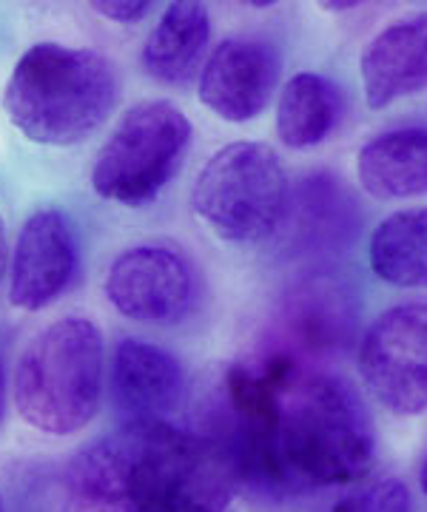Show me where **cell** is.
I'll use <instances>...</instances> for the list:
<instances>
[{
  "label": "cell",
  "mask_w": 427,
  "mask_h": 512,
  "mask_svg": "<svg viewBox=\"0 0 427 512\" xmlns=\"http://www.w3.org/2000/svg\"><path fill=\"white\" fill-rule=\"evenodd\" d=\"M103 293L129 322L174 328L197 311L200 276L194 262L177 248L131 245L112 259Z\"/></svg>",
  "instance_id": "obj_8"
},
{
  "label": "cell",
  "mask_w": 427,
  "mask_h": 512,
  "mask_svg": "<svg viewBox=\"0 0 427 512\" xmlns=\"http://www.w3.org/2000/svg\"><path fill=\"white\" fill-rule=\"evenodd\" d=\"M109 393L123 424L168 421L186 404V370L166 348L126 336L114 345Z\"/></svg>",
  "instance_id": "obj_11"
},
{
  "label": "cell",
  "mask_w": 427,
  "mask_h": 512,
  "mask_svg": "<svg viewBox=\"0 0 427 512\" xmlns=\"http://www.w3.org/2000/svg\"><path fill=\"white\" fill-rule=\"evenodd\" d=\"M359 231L362 211L351 191L334 174L314 171L291 188L288 214L277 234L288 254L316 256L351 248Z\"/></svg>",
  "instance_id": "obj_12"
},
{
  "label": "cell",
  "mask_w": 427,
  "mask_h": 512,
  "mask_svg": "<svg viewBox=\"0 0 427 512\" xmlns=\"http://www.w3.org/2000/svg\"><path fill=\"white\" fill-rule=\"evenodd\" d=\"M356 177L373 200H413L427 194V126L376 134L356 154Z\"/></svg>",
  "instance_id": "obj_16"
},
{
  "label": "cell",
  "mask_w": 427,
  "mask_h": 512,
  "mask_svg": "<svg viewBox=\"0 0 427 512\" xmlns=\"http://www.w3.org/2000/svg\"><path fill=\"white\" fill-rule=\"evenodd\" d=\"M237 481L225 444L171 421L123 424L72 458L60 512H228Z\"/></svg>",
  "instance_id": "obj_2"
},
{
  "label": "cell",
  "mask_w": 427,
  "mask_h": 512,
  "mask_svg": "<svg viewBox=\"0 0 427 512\" xmlns=\"http://www.w3.org/2000/svg\"><path fill=\"white\" fill-rule=\"evenodd\" d=\"M211 43V12L205 3H168L151 26L140 66L151 80L183 89L203 72Z\"/></svg>",
  "instance_id": "obj_15"
},
{
  "label": "cell",
  "mask_w": 427,
  "mask_h": 512,
  "mask_svg": "<svg viewBox=\"0 0 427 512\" xmlns=\"http://www.w3.org/2000/svg\"><path fill=\"white\" fill-rule=\"evenodd\" d=\"M345 94L331 77L316 72L294 74L277 100V134L288 148L322 146L339 126Z\"/></svg>",
  "instance_id": "obj_17"
},
{
  "label": "cell",
  "mask_w": 427,
  "mask_h": 512,
  "mask_svg": "<svg viewBox=\"0 0 427 512\" xmlns=\"http://www.w3.org/2000/svg\"><path fill=\"white\" fill-rule=\"evenodd\" d=\"M9 259H12V245H9V225L0 211V282L9 274Z\"/></svg>",
  "instance_id": "obj_21"
},
{
  "label": "cell",
  "mask_w": 427,
  "mask_h": 512,
  "mask_svg": "<svg viewBox=\"0 0 427 512\" xmlns=\"http://www.w3.org/2000/svg\"><path fill=\"white\" fill-rule=\"evenodd\" d=\"M416 478H419V490L427 495V447L422 458H419V473H416Z\"/></svg>",
  "instance_id": "obj_24"
},
{
  "label": "cell",
  "mask_w": 427,
  "mask_h": 512,
  "mask_svg": "<svg viewBox=\"0 0 427 512\" xmlns=\"http://www.w3.org/2000/svg\"><path fill=\"white\" fill-rule=\"evenodd\" d=\"M362 3H356V0H351V3H322V9L325 12H353V9H359Z\"/></svg>",
  "instance_id": "obj_23"
},
{
  "label": "cell",
  "mask_w": 427,
  "mask_h": 512,
  "mask_svg": "<svg viewBox=\"0 0 427 512\" xmlns=\"http://www.w3.org/2000/svg\"><path fill=\"white\" fill-rule=\"evenodd\" d=\"M0 512H6V504H3V495H0Z\"/></svg>",
  "instance_id": "obj_25"
},
{
  "label": "cell",
  "mask_w": 427,
  "mask_h": 512,
  "mask_svg": "<svg viewBox=\"0 0 427 512\" xmlns=\"http://www.w3.org/2000/svg\"><path fill=\"white\" fill-rule=\"evenodd\" d=\"M237 478L268 498L356 484L376 461V427L351 382L274 350L228 370Z\"/></svg>",
  "instance_id": "obj_1"
},
{
  "label": "cell",
  "mask_w": 427,
  "mask_h": 512,
  "mask_svg": "<svg viewBox=\"0 0 427 512\" xmlns=\"http://www.w3.org/2000/svg\"><path fill=\"white\" fill-rule=\"evenodd\" d=\"M368 109L382 111L427 89V12L390 20L359 57Z\"/></svg>",
  "instance_id": "obj_14"
},
{
  "label": "cell",
  "mask_w": 427,
  "mask_h": 512,
  "mask_svg": "<svg viewBox=\"0 0 427 512\" xmlns=\"http://www.w3.org/2000/svg\"><path fill=\"white\" fill-rule=\"evenodd\" d=\"M291 183L268 143L240 140L208 157L191 185V214L223 242L251 245L274 237L288 214Z\"/></svg>",
  "instance_id": "obj_5"
},
{
  "label": "cell",
  "mask_w": 427,
  "mask_h": 512,
  "mask_svg": "<svg viewBox=\"0 0 427 512\" xmlns=\"http://www.w3.org/2000/svg\"><path fill=\"white\" fill-rule=\"evenodd\" d=\"M368 262L376 279L393 288L427 291V208H405L379 222Z\"/></svg>",
  "instance_id": "obj_18"
},
{
  "label": "cell",
  "mask_w": 427,
  "mask_h": 512,
  "mask_svg": "<svg viewBox=\"0 0 427 512\" xmlns=\"http://www.w3.org/2000/svg\"><path fill=\"white\" fill-rule=\"evenodd\" d=\"M282 60L277 49L251 35L220 40L200 72V103L225 123H251L277 92Z\"/></svg>",
  "instance_id": "obj_10"
},
{
  "label": "cell",
  "mask_w": 427,
  "mask_h": 512,
  "mask_svg": "<svg viewBox=\"0 0 427 512\" xmlns=\"http://www.w3.org/2000/svg\"><path fill=\"white\" fill-rule=\"evenodd\" d=\"M328 512H413V495L402 478H376L342 495Z\"/></svg>",
  "instance_id": "obj_19"
},
{
  "label": "cell",
  "mask_w": 427,
  "mask_h": 512,
  "mask_svg": "<svg viewBox=\"0 0 427 512\" xmlns=\"http://www.w3.org/2000/svg\"><path fill=\"white\" fill-rule=\"evenodd\" d=\"M6 419V362H3V350H0V430Z\"/></svg>",
  "instance_id": "obj_22"
},
{
  "label": "cell",
  "mask_w": 427,
  "mask_h": 512,
  "mask_svg": "<svg viewBox=\"0 0 427 512\" xmlns=\"http://www.w3.org/2000/svg\"><path fill=\"white\" fill-rule=\"evenodd\" d=\"M285 353L305 362V356L345 350L356 336L359 305L351 285L339 276L314 274L285 293L279 308Z\"/></svg>",
  "instance_id": "obj_13"
},
{
  "label": "cell",
  "mask_w": 427,
  "mask_h": 512,
  "mask_svg": "<svg viewBox=\"0 0 427 512\" xmlns=\"http://www.w3.org/2000/svg\"><path fill=\"white\" fill-rule=\"evenodd\" d=\"M109 350L86 313L52 319L23 345L12 373L20 421L49 439H69L92 424L106 399Z\"/></svg>",
  "instance_id": "obj_4"
},
{
  "label": "cell",
  "mask_w": 427,
  "mask_h": 512,
  "mask_svg": "<svg viewBox=\"0 0 427 512\" xmlns=\"http://www.w3.org/2000/svg\"><path fill=\"white\" fill-rule=\"evenodd\" d=\"M97 18L112 20L120 26H131V23H140L154 12V3L149 0H92L89 3Z\"/></svg>",
  "instance_id": "obj_20"
},
{
  "label": "cell",
  "mask_w": 427,
  "mask_h": 512,
  "mask_svg": "<svg viewBox=\"0 0 427 512\" xmlns=\"http://www.w3.org/2000/svg\"><path fill=\"white\" fill-rule=\"evenodd\" d=\"M359 376L390 416L427 413V296L379 313L359 339Z\"/></svg>",
  "instance_id": "obj_7"
},
{
  "label": "cell",
  "mask_w": 427,
  "mask_h": 512,
  "mask_svg": "<svg viewBox=\"0 0 427 512\" xmlns=\"http://www.w3.org/2000/svg\"><path fill=\"white\" fill-rule=\"evenodd\" d=\"M194 126L171 100L131 106L94 154L89 185L94 197L120 208H146L183 171Z\"/></svg>",
  "instance_id": "obj_6"
},
{
  "label": "cell",
  "mask_w": 427,
  "mask_h": 512,
  "mask_svg": "<svg viewBox=\"0 0 427 512\" xmlns=\"http://www.w3.org/2000/svg\"><path fill=\"white\" fill-rule=\"evenodd\" d=\"M83 274V242L72 214L60 205H38L12 245L6 299L15 311L40 313L57 305Z\"/></svg>",
  "instance_id": "obj_9"
},
{
  "label": "cell",
  "mask_w": 427,
  "mask_h": 512,
  "mask_svg": "<svg viewBox=\"0 0 427 512\" xmlns=\"http://www.w3.org/2000/svg\"><path fill=\"white\" fill-rule=\"evenodd\" d=\"M120 72L109 55L60 40L32 43L3 83L0 109L26 143L83 146L112 120Z\"/></svg>",
  "instance_id": "obj_3"
}]
</instances>
